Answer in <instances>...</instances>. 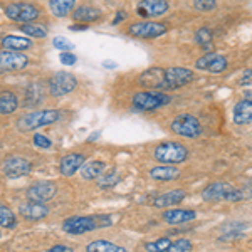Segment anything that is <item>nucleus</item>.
Here are the masks:
<instances>
[{
	"label": "nucleus",
	"instance_id": "nucleus-6",
	"mask_svg": "<svg viewBox=\"0 0 252 252\" xmlns=\"http://www.w3.org/2000/svg\"><path fill=\"white\" fill-rule=\"evenodd\" d=\"M76 86H78V79L67 71H58L49 78V94L52 97L66 96L74 91Z\"/></svg>",
	"mask_w": 252,
	"mask_h": 252
},
{
	"label": "nucleus",
	"instance_id": "nucleus-12",
	"mask_svg": "<svg viewBox=\"0 0 252 252\" xmlns=\"http://www.w3.org/2000/svg\"><path fill=\"white\" fill-rule=\"evenodd\" d=\"M27 64H29V58L22 52L5 51V49L0 52V71L2 72L22 71Z\"/></svg>",
	"mask_w": 252,
	"mask_h": 252
},
{
	"label": "nucleus",
	"instance_id": "nucleus-14",
	"mask_svg": "<svg viewBox=\"0 0 252 252\" xmlns=\"http://www.w3.org/2000/svg\"><path fill=\"white\" fill-rule=\"evenodd\" d=\"M56 192H58V189H56V185L52 182H35L34 185H31L27 189V198L32 202L44 204V202L51 200Z\"/></svg>",
	"mask_w": 252,
	"mask_h": 252
},
{
	"label": "nucleus",
	"instance_id": "nucleus-13",
	"mask_svg": "<svg viewBox=\"0 0 252 252\" xmlns=\"http://www.w3.org/2000/svg\"><path fill=\"white\" fill-rule=\"evenodd\" d=\"M195 67L200 69V71L210 72V74H220L227 69V59L220 54H215V52H209V54L202 56L200 59H197Z\"/></svg>",
	"mask_w": 252,
	"mask_h": 252
},
{
	"label": "nucleus",
	"instance_id": "nucleus-47",
	"mask_svg": "<svg viewBox=\"0 0 252 252\" xmlns=\"http://www.w3.org/2000/svg\"><path fill=\"white\" fill-rule=\"evenodd\" d=\"M244 96H246V97H244V99H247V101H251V103H252V89H251V91H247Z\"/></svg>",
	"mask_w": 252,
	"mask_h": 252
},
{
	"label": "nucleus",
	"instance_id": "nucleus-43",
	"mask_svg": "<svg viewBox=\"0 0 252 252\" xmlns=\"http://www.w3.org/2000/svg\"><path fill=\"white\" fill-rule=\"evenodd\" d=\"M125 19H126V12H125V10H118L116 17L113 19V26H116V24H120L121 20H125Z\"/></svg>",
	"mask_w": 252,
	"mask_h": 252
},
{
	"label": "nucleus",
	"instance_id": "nucleus-40",
	"mask_svg": "<svg viewBox=\"0 0 252 252\" xmlns=\"http://www.w3.org/2000/svg\"><path fill=\"white\" fill-rule=\"evenodd\" d=\"M59 61H61V64H64V66H74V64L78 63V58H76L72 52H61Z\"/></svg>",
	"mask_w": 252,
	"mask_h": 252
},
{
	"label": "nucleus",
	"instance_id": "nucleus-25",
	"mask_svg": "<svg viewBox=\"0 0 252 252\" xmlns=\"http://www.w3.org/2000/svg\"><path fill=\"white\" fill-rule=\"evenodd\" d=\"M106 168L104 161H99V160H93V161H88L84 163V166L81 168V177L83 180H96V178L103 177V172Z\"/></svg>",
	"mask_w": 252,
	"mask_h": 252
},
{
	"label": "nucleus",
	"instance_id": "nucleus-28",
	"mask_svg": "<svg viewBox=\"0 0 252 252\" xmlns=\"http://www.w3.org/2000/svg\"><path fill=\"white\" fill-rule=\"evenodd\" d=\"M32 46V42L29 39L26 37H20V35H5L2 37V47L5 51H15V52H20V51H26Z\"/></svg>",
	"mask_w": 252,
	"mask_h": 252
},
{
	"label": "nucleus",
	"instance_id": "nucleus-21",
	"mask_svg": "<svg viewBox=\"0 0 252 252\" xmlns=\"http://www.w3.org/2000/svg\"><path fill=\"white\" fill-rule=\"evenodd\" d=\"M163 220L166 223H172V225H177V223H185V222H190L197 217V212L195 210H187V209H170V210H165L161 214Z\"/></svg>",
	"mask_w": 252,
	"mask_h": 252
},
{
	"label": "nucleus",
	"instance_id": "nucleus-32",
	"mask_svg": "<svg viewBox=\"0 0 252 252\" xmlns=\"http://www.w3.org/2000/svg\"><path fill=\"white\" fill-rule=\"evenodd\" d=\"M0 223H2L3 229H14L15 223H17L14 212L5 204L0 205Z\"/></svg>",
	"mask_w": 252,
	"mask_h": 252
},
{
	"label": "nucleus",
	"instance_id": "nucleus-4",
	"mask_svg": "<svg viewBox=\"0 0 252 252\" xmlns=\"http://www.w3.org/2000/svg\"><path fill=\"white\" fill-rule=\"evenodd\" d=\"M153 155H155V158L160 163H168L173 166L187 160L189 150H187V146H184L182 143H177V141H165V143H160L158 146H155Z\"/></svg>",
	"mask_w": 252,
	"mask_h": 252
},
{
	"label": "nucleus",
	"instance_id": "nucleus-38",
	"mask_svg": "<svg viewBox=\"0 0 252 252\" xmlns=\"http://www.w3.org/2000/svg\"><path fill=\"white\" fill-rule=\"evenodd\" d=\"M215 5H217V2H215V0H195V2H193L195 10H200V12L212 10V9H215Z\"/></svg>",
	"mask_w": 252,
	"mask_h": 252
},
{
	"label": "nucleus",
	"instance_id": "nucleus-44",
	"mask_svg": "<svg viewBox=\"0 0 252 252\" xmlns=\"http://www.w3.org/2000/svg\"><path fill=\"white\" fill-rule=\"evenodd\" d=\"M69 29H71L72 32H74V31H86L88 26H86V24H72Z\"/></svg>",
	"mask_w": 252,
	"mask_h": 252
},
{
	"label": "nucleus",
	"instance_id": "nucleus-42",
	"mask_svg": "<svg viewBox=\"0 0 252 252\" xmlns=\"http://www.w3.org/2000/svg\"><path fill=\"white\" fill-rule=\"evenodd\" d=\"M242 86H247V84H252V69H247V71H244L242 78H241V83Z\"/></svg>",
	"mask_w": 252,
	"mask_h": 252
},
{
	"label": "nucleus",
	"instance_id": "nucleus-33",
	"mask_svg": "<svg viewBox=\"0 0 252 252\" xmlns=\"http://www.w3.org/2000/svg\"><path fill=\"white\" fill-rule=\"evenodd\" d=\"M172 246V241L168 237H161L157 239L155 242H146L145 244V251L146 252H166Z\"/></svg>",
	"mask_w": 252,
	"mask_h": 252
},
{
	"label": "nucleus",
	"instance_id": "nucleus-31",
	"mask_svg": "<svg viewBox=\"0 0 252 252\" xmlns=\"http://www.w3.org/2000/svg\"><path fill=\"white\" fill-rule=\"evenodd\" d=\"M244 229H246V225L241 222H230V223H225V225L222 227V237L220 239H234L237 237V235H241L244 232Z\"/></svg>",
	"mask_w": 252,
	"mask_h": 252
},
{
	"label": "nucleus",
	"instance_id": "nucleus-18",
	"mask_svg": "<svg viewBox=\"0 0 252 252\" xmlns=\"http://www.w3.org/2000/svg\"><path fill=\"white\" fill-rule=\"evenodd\" d=\"M138 83L145 88H152V91H157L158 88H166L165 84V69L153 67L138 78Z\"/></svg>",
	"mask_w": 252,
	"mask_h": 252
},
{
	"label": "nucleus",
	"instance_id": "nucleus-22",
	"mask_svg": "<svg viewBox=\"0 0 252 252\" xmlns=\"http://www.w3.org/2000/svg\"><path fill=\"white\" fill-rule=\"evenodd\" d=\"M150 177L157 182H172L180 177V170L172 165H161L150 170Z\"/></svg>",
	"mask_w": 252,
	"mask_h": 252
},
{
	"label": "nucleus",
	"instance_id": "nucleus-15",
	"mask_svg": "<svg viewBox=\"0 0 252 252\" xmlns=\"http://www.w3.org/2000/svg\"><path fill=\"white\" fill-rule=\"evenodd\" d=\"M168 9L170 5L165 0H143V2L138 3L136 12L141 19H148V17H158V15L165 14Z\"/></svg>",
	"mask_w": 252,
	"mask_h": 252
},
{
	"label": "nucleus",
	"instance_id": "nucleus-17",
	"mask_svg": "<svg viewBox=\"0 0 252 252\" xmlns=\"http://www.w3.org/2000/svg\"><path fill=\"white\" fill-rule=\"evenodd\" d=\"M19 214L20 217L27 219V220H40L49 215V207L40 204V202L27 200L19 205Z\"/></svg>",
	"mask_w": 252,
	"mask_h": 252
},
{
	"label": "nucleus",
	"instance_id": "nucleus-46",
	"mask_svg": "<svg viewBox=\"0 0 252 252\" xmlns=\"http://www.w3.org/2000/svg\"><path fill=\"white\" fill-rule=\"evenodd\" d=\"M97 138H99V131H94L91 136L88 138V140H89V141H94V140H97Z\"/></svg>",
	"mask_w": 252,
	"mask_h": 252
},
{
	"label": "nucleus",
	"instance_id": "nucleus-24",
	"mask_svg": "<svg viewBox=\"0 0 252 252\" xmlns=\"http://www.w3.org/2000/svg\"><path fill=\"white\" fill-rule=\"evenodd\" d=\"M234 123L235 125H251L252 123V103L247 99L239 101L234 106Z\"/></svg>",
	"mask_w": 252,
	"mask_h": 252
},
{
	"label": "nucleus",
	"instance_id": "nucleus-45",
	"mask_svg": "<svg viewBox=\"0 0 252 252\" xmlns=\"http://www.w3.org/2000/svg\"><path fill=\"white\" fill-rule=\"evenodd\" d=\"M103 67H106V69H116L118 64L113 63V61H103Z\"/></svg>",
	"mask_w": 252,
	"mask_h": 252
},
{
	"label": "nucleus",
	"instance_id": "nucleus-34",
	"mask_svg": "<svg viewBox=\"0 0 252 252\" xmlns=\"http://www.w3.org/2000/svg\"><path fill=\"white\" fill-rule=\"evenodd\" d=\"M195 42L198 44L200 47H209L210 42H212V31L209 29V27H200V29H197L193 35Z\"/></svg>",
	"mask_w": 252,
	"mask_h": 252
},
{
	"label": "nucleus",
	"instance_id": "nucleus-41",
	"mask_svg": "<svg viewBox=\"0 0 252 252\" xmlns=\"http://www.w3.org/2000/svg\"><path fill=\"white\" fill-rule=\"evenodd\" d=\"M47 252H74V249H71L69 246H64V244H56L51 249H47Z\"/></svg>",
	"mask_w": 252,
	"mask_h": 252
},
{
	"label": "nucleus",
	"instance_id": "nucleus-16",
	"mask_svg": "<svg viewBox=\"0 0 252 252\" xmlns=\"http://www.w3.org/2000/svg\"><path fill=\"white\" fill-rule=\"evenodd\" d=\"M86 163V157L81 153H69L63 157L59 161V172L64 177H72L76 172H81V168Z\"/></svg>",
	"mask_w": 252,
	"mask_h": 252
},
{
	"label": "nucleus",
	"instance_id": "nucleus-7",
	"mask_svg": "<svg viewBox=\"0 0 252 252\" xmlns=\"http://www.w3.org/2000/svg\"><path fill=\"white\" fill-rule=\"evenodd\" d=\"M3 12L10 20L22 24H32L35 19L39 17L40 10L37 5L34 3H9V5L3 7Z\"/></svg>",
	"mask_w": 252,
	"mask_h": 252
},
{
	"label": "nucleus",
	"instance_id": "nucleus-23",
	"mask_svg": "<svg viewBox=\"0 0 252 252\" xmlns=\"http://www.w3.org/2000/svg\"><path fill=\"white\" fill-rule=\"evenodd\" d=\"M46 96V91H44V86L39 83V81H32L29 83V86L26 88V106L27 108H34L37 106L40 101Z\"/></svg>",
	"mask_w": 252,
	"mask_h": 252
},
{
	"label": "nucleus",
	"instance_id": "nucleus-19",
	"mask_svg": "<svg viewBox=\"0 0 252 252\" xmlns=\"http://www.w3.org/2000/svg\"><path fill=\"white\" fill-rule=\"evenodd\" d=\"M71 17L74 19V24H86V26H89L91 22H96V20L103 17V12L94 5H79L76 7Z\"/></svg>",
	"mask_w": 252,
	"mask_h": 252
},
{
	"label": "nucleus",
	"instance_id": "nucleus-20",
	"mask_svg": "<svg viewBox=\"0 0 252 252\" xmlns=\"http://www.w3.org/2000/svg\"><path fill=\"white\" fill-rule=\"evenodd\" d=\"M185 190L184 189H173L170 192H165L158 197L153 198L152 205L157 207V209H165V207H173L177 204H180L182 200L185 198Z\"/></svg>",
	"mask_w": 252,
	"mask_h": 252
},
{
	"label": "nucleus",
	"instance_id": "nucleus-11",
	"mask_svg": "<svg viewBox=\"0 0 252 252\" xmlns=\"http://www.w3.org/2000/svg\"><path fill=\"white\" fill-rule=\"evenodd\" d=\"M32 170V165L29 160L22 157H9L3 160L2 165V173L7 178H20L29 175Z\"/></svg>",
	"mask_w": 252,
	"mask_h": 252
},
{
	"label": "nucleus",
	"instance_id": "nucleus-2",
	"mask_svg": "<svg viewBox=\"0 0 252 252\" xmlns=\"http://www.w3.org/2000/svg\"><path fill=\"white\" fill-rule=\"evenodd\" d=\"M111 225V220L108 215H76V217H69L63 222V230L71 235H81L86 232H93L97 227H106Z\"/></svg>",
	"mask_w": 252,
	"mask_h": 252
},
{
	"label": "nucleus",
	"instance_id": "nucleus-5",
	"mask_svg": "<svg viewBox=\"0 0 252 252\" xmlns=\"http://www.w3.org/2000/svg\"><path fill=\"white\" fill-rule=\"evenodd\" d=\"M168 103H172V96L160 91H141L136 93L131 99L133 108L140 111H155L158 108L166 106Z\"/></svg>",
	"mask_w": 252,
	"mask_h": 252
},
{
	"label": "nucleus",
	"instance_id": "nucleus-37",
	"mask_svg": "<svg viewBox=\"0 0 252 252\" xmlns=\"http://www.w3.org/2000/svg\"><path fill=\"white\" fill-rule=\"evenodd\" d=\"M32 141H34V145L40 150H49L52 146V141L49 140L46 135H40V133H35L34 138H32Z\"/></svg>",
	"mask_w": 252,
	"mask_h": 252
},
{
	"label": "nucleus",
	"instance_id": "nucleus-1",
	"mask_svg": "<svg viewBox=\"0 0 252 252\" xmlns=\"http://www.w3.org/2000/svg\"><path fill=\"white\" fill-rule=\"evenodd\" d=\"M251 197V192L244 189H235L234 185L227 184V182H215V184H210L202 190V198L205 202H241Z\"/></svg>",
	"mask_w": 252,
	"mask_h": 252
},
{
	"label": "nucleus",
	"instance_id": "nucleus-30",
	"mask_svg": "<svg viewBox=\"0 0 252 252\" xmlns=\"http://www.w3.org/2000/svg\"><path fill=\"white\" fill-rule=\"evenodd\" d=\"M19 29L22 34L29 35V37H34V39H42L47 35V29L44 26H39V24L32 22V24H22L19 26Z\"/></svg>",
	"mask_w": 252,
	"mask_h": 252
},
{
	"label": "nucleus",
	"instance_id": "nucleus-3",
	"mask_svg": "<svg viewBox=\"0 0 252 252\" xmlns=\"http://www.w3.org/2000/svg\"><path fill=\"white\" fill-rule=\"evenodd\" d=\"M61 118V113L58 109H40V111H34V113H27L22 118L17 120V129L27 133V131H34V129H39L42 126L52 125L56 123Z\"/></svg>",
	"mask_w": 252,
	"mask_h": 252
},
{
	"label": "nucleus",
	"instance_id": "nucleus-27",
	"mask_svg": "<svg viewBox=\"0 0 252 252\" xmlns=\"http://www.w3.org/2000/svg\"><path fill=\"white\" fill-rule=\"evenodd\" d=\"M86 252H128L123 246L115 242L104 241V239H97L86 244Z\"/></svg>",
	"mask_w": 252,
	"mask_h": 252
},
{
	"label": "nucleus",
	"instance_id": "nucleus-39",
	"mask_svg": "<svg viewBox=\"0 0 252 252\" xmlns=\"http://www.w3.org/2000/svg\"><path fill=\"white\" fill-rule=\"evenodd\" d=\"M116 173H115V170H113V172H108V173H104L103 177L99 178V180H97V184H99L101 187H104V189H106V187H113L116 184Z\"/></svg>",
	"mask_w": 252,
	"mask_h": 252
},
{
	"label": "nucleus",
	"instance_id": "nucleus-10",
	"mask_svg": "<svg viewBox=\"0 0 252 252\" xmlns=\"http://www.w3.org/2000/svg\"><path fill=\"white\" fill-rule=\"evenodd\" d=\"M195 79V72L192 69H187L182 66H173L165 69V84L166 88H182L187 86Z\"/></svg>",
	"mask_w": 252,
	"mask_h": 252
},
{
	"label": "nucleus",
	"instance_id": "nucleus-36",
	"mask_svg": "<svg viewBox=\"0 0 252 252\" xmlns=\"http://www.w3.org/2000/svg\"><path fill=\"white\" fill-rule=\"evenodd\" d=\"M190 249H192V244H190L189 239H178L177 242H172V246L166 252H189Z\"/></svg>",
	"mask_w": 252,
	"mask_h": 252
},
{
	"label": "nucleus",
	"instance_id": "nucleus-29",
	"mask_svg": "<svg viewBox=\"0 0 252 252\" xmlns=\"http://www.w3.org/2000/svg\"><path fill=\"white\" fill-rule=\"evenodd\" d=\"M49 7L56 17H66L67 14H72L76 10L74 0H51Z\"/></svg>",
	"mask_w": 252,
	"mask_h": 252
},
{
	"label": "nucleus",
	"instance_id": "nucleus-9",
	"mask_svg": "<svg viewBox=\"0 0 252 252\" xmlns=\"http://www.w3.org/2000/svg\"><path fill=\"white\" fill-rule=\"evenodd\" d=\"M168 31L166 24L163 22H152V20H143V22H135L128 27V34L138 39H155L158 35L165 34Z\"/></svg>",
	"mask_w": 252,
	"mask_h": 252
},
{
	"label": "nucleus",
	"instance_id": "nucleus-26",
	"mask_svg": "<svg viewBox=\"0 0 252 252\" xmlns=\"http://www.w3.org/2000/svg\"><path fill=\"white\" fill-rule=\"evenodd\" d=\"M17 106H19V99H17V96H15V93L10 91V89H3V91L0 93V113H2L3 116L12 115V113L17 109Z\"/></svg>",
	"mask_w": 252,
	"mask_h": 252
},
{
	"label": "nucleus",
	"instance_id": "nucleus-8",
	"mask_svg": "<svg viewBox=\"0 0 252 252\" xmlns=\"http://www.w3.org/2000/svg\"><path fill=\"white\" fill-rule=\"evenodd\" d=\"M175 135L184 138H198L202 135V125L193 115H178L170 123Z\"/></svg>",
	"mask_w": 252,
	"mask_h": 252
},
{
	"label": "nucleus",
	"instance_id": "nucleus-35",
	"mask_svg": "<svg viewBox=\"0 0 252 252\" xmlns=\"http://www.w3.org/2000/svg\"><path fill=\"white\" fill-rule=\"evenodd\" d=\"M52 46L56 49H59L61 52H71L72 51V42L66 37H63V35H56L54 39H52Z\"/></svg>",
	"mask_w": 252,
	"mask_h": 252
}]
</instances>
